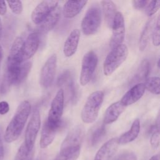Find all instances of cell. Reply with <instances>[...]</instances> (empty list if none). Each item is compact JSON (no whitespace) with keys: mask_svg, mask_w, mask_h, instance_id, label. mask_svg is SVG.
I'll return each instance as SVG.
<instances>
[{"mask_svg":"<svg viewBox=\"0 0 160 160\" xmlns=\"http://www.w3.org/2000/svg\"><path fill=\"white\" fill-rule=\"evenodd\" d=\"M119 160H137L136 154L132 152H125L119 157Z\"/></svg>","mask_w":160,"mask_h":160,"instance_id":"36","label":"cell"},{"mask_svg":"<svg viewBox=\"0 0 160 160\" xmlns=\"http://www.w3.org/2000/svg\"><path fill=\"white\" fill-rule=\"evenodd\" d=\"M144 84L141 82L132 86L119 101L124 106H128L137 102L143 96L145 92Z\"/></svg>","mask_w":160,"mask_h":160,"instance_id":"15","label":"cell"},{"mask_svg":"<svg viewBox=\"0 0 160 160\" xmlns=\"http://www.w3.org/2000/svg\"><path fill=\"white\" fill-rule=\"evenodd\" d=\"M80 38V31L78 29L72 30L66 40L63 46V53L66 57H71L76 52Z\"/></svg>","mask_w":160,"mask_h":160,"instance_id":"17","label":"cell"},{"mask_svg":"<svg viewBox=\"0 0 160 160\" xmlns=\"http://www.w3.org/2000/svg\"><path fill=\"white\" fill-rule=\"evenodd\" d=\"M119 146L118 138H112L104 143L97 151L94 160H110Z\"/></svg>","mask_w":160,"mask_h":160,"instance_id":"14","label":"cell"},{"mask_svg":"<svg viewBox=\"0 0 160 160\" xmlns=\"http://www.w3.org/2000/svg\"><path fill=\"white\" fill-rule=\"evenodd\" d=\"M81 151V147L68 148L60 149L54 160H76Z\"/></svg>","mask_w":160,"mask_h":160,"instance_id":"25","label":"cell"},{"mask_svg":"<svg viewBox=\"0 0 160 160\" xmlns=\"http://www.w3.org/2000/svg\"><path fill=\"white\" fill-rule=\"evenodd\" d=\"M8 4L11 11L14 14L16 15H19L21 14L23 9V7H22V2L21 1H8Z\"/></svg>","mask_w":160,"mask_h":160,"instance_id":"33","label":"cell"},{"mask_svg":"<svg viewBox=\"0 0 160 160\" xmlns=\"http://www.w3.org/2000/svg\"><path fill=\"white\" fill-rule=\"evenodd\" d=\"M149 160H159L158 154H155V155L152 156L151 158H150V159Z\"/></svg>","mask_w":160,"mask_h":160,"instance_id":"42","label":"cell"},{"mask_svg":"<svg viewBox=\"0 0 160 160\" xmlns=\"http://www.w3.org/2000/svg\"><path fill=\"white\" fill-rule=\"evenodd\" d=\"M160 24H159V17L158 16L155 22L154 26L152 32V41L154 46H158L160 43Z\"/></svg>","mask_w":160,"mask_h":160,"instance_id":"31","label":"cell"},{"mask_svg":"<svg viewBox=\"0 0 160 160\" xmlns=\"http://www.w3.org/2000/svg\"><path fill=\"white\" fill-rule=\"evenodd\" d=\"M145 88L154 94H159V78L158 76H151L148 78L145 81Z\"/></svg>","mask_w":160,"mask_h":160,"instance_id":"28","label":"cell"},{"mask_svg":"<svg viewBox=\"0 0 160 160\" xmlns=\"http://www.w3.org/2000/svg\"><path fill=\"white\" fill-rule=\"evenodd\" d=\"M104 97L102 91H96L88 96L81 113V119L84 123H92L97 119Z\"/></svg>","mask_w":160,"mask_h":160,"instance_id":"2","label":"cell"},{"mask_svg":"<svg viewBox=\"0 0 160 160\" xmlns=\"http://www.w3.org/2000/svg\"><path fill=\"white\" fill-rule=\"evenodd\" d=\"M68 84L69 93L71 94V101L72 102H74L76 99V89H75V87H74V81H73V80L71 78L68 81Z\"/></svg>","mask_w":160,"mask_h":160,"instance_id":"35","label":"cell"},{"mask_svg":"<svg viewBox=\"0 0 160 160\" xmlns=\"http://www.w3.org/2000/svg\"><path fill=\"white\" fill-rule=\"evenodd\" d=\"M129 51L127 46L121 44L111 49L103 63V72L108 76L111 75L126 59Z\"/></svg>","mask_w":160,"mask_h":160,"instance_id":"3","label":"cell"},{"mask_svg":"<svg viewBox=\"0 0 160 160\" xmlns=\"http://www.w3.org/2000/svg\"><path fill=\"white\" fill-rule=\"evenodd\" d=\"M1 35H2V22L0 19V39L1 38Z\"/></svg>","mask_w":160,"mask_h":160,"instance_id":"43","label":"cell"},{"mask_svg":"<svg viewBox=\"0 0 160 160\" xmlns=\"http://www.w3.org/2000/svg\"><path fill=\"white\" fill-rule=\"evenodd\" d=\"M150 133L151 134L150 138V144L154 149H156L159 146L160 141V135L158 127L157 126H152L151 129Z\"/></svg>","mask_w":160,"mask_h":160,"instance_id":"29","label":"cell"},{"mask_svg":"<svg viewBox=\"0 0 160 160\" xmlns=\"http://www.w3.org/2000/svg\"><path fill=\"white\" fill-rule=\"evenodd\" d=\"M34 149H28L23 142L19 148L14 157V160H32L34 154Z\"/></svg>","mask_w":160,"mask_h":160,"instance_id":"27","label":"cell"},{"mask_svg":"<svg viewBox=\"0 0 160 160\" xmlns=\"http://www.w3.org/2000/svg\"><path fill=\"white\" fill-rule=\"evenodd\" d=\"M148 1L146 0H134L132 1V6L136 9H141L147 5Z\"/></svg>","mask_w":160,"mask_h":160,"instance_id":"37","label":"cell"},{"mask_svg":"<svg viewBox=\"0 0 160 160\" xmlns=\"http://www.w3.org/2000/svg\"><path fill=\"white\" fill-rule=\"evenodd\" d=\"M139 131L140 121L137 118L134 120L131 128L118 138L119 144H126L133 141L138 136Z\"/></svg>","mask_w":160,"mask_h":160,"instance_id":"22","label":"cell"},{"mask_svg":"<svg viewBox=\"0 0 160 160\" xmlns=\"http://www.w3.org/2000/svg\"><path fill=\"white\" fill-rule=\"evenodd\" d=\"M31 67H32V62L30 61L26 62L21 65L19 76L18 81V83H17L18 84L21 83L26 79V78H27L28 74L31 71Z\"/></svg>","mask_w":160,"mask_h":160,"instance_id":"30","label":"cell"},{"mask_svg":"<svg viewBox=\"0 0 160 160\" xmlns=\"http://www.w3.org/2000/svg\"><path fill=\"white\" fill-rule=\"evenodd\" d=\"M84 135V130L82 126L77 125L74 126L70 130L62 141L60 149L68 148L81 147Z\"/></svg>","mask_w":160,"mask_h":160,"instance_id":"12","label":"cell"},{"mask_svg":"<svg viewBox=\"0 0 160 160\" xmlns=\"http://www.w3.org/2000/svg\"><path fill=\"white\" fill-rule=\"evenodd\" d=\"M40 113L39 110L36 109L34 110L31 116L25 131L24 142L26 147L29 149H34L37 135L40 129Z\"/></svg>","mask_w":160,"mask_h":160,"instance_id":"8","label":"cell"},{"mask_svg":"<svg viewBox=\"0 0 160 160\" xmlns=\"http://www.w3.org/2000/svg\"><path fill=\"white\" fill-rule=\"evenodd\" d=\"M98 56L93 51H89L83 56L79 77L80 84L84 86L91 81L98 64Z\"/></svg>","mask_w":160,"mask_h":160,"instance_id":"6","label":"cell"},{"mask_svg":"<svg viewBox=\"0 0 160 160\" xmlns=\"http://www.w3.org/2000/svg\"><path fill=\"white\" fill-rule=\"evenodd\" d=\"M31 109V106L28 101H23L19 104L6 128L4 139L6 142H12L19 138L30 114Z\"/></svg>","mask_w":160,"mask_h":160,"instance_id":"1","label":"cell"},{"mask_svg":"<svg viewBox=\"0 0 160 160\" xmlns=\"http://www.w3.org/2000/svg\"><path fill=\"white\" fill-rule=\"evenodd\" d=\"M105 124H102L98 126L91 133L89 138V143L92 146L98 144L106 134Z\"/></svg>","mask_w":160,"mask_h":160,"instance_id":"26","label":"cell"},{"mask_svg":"<svg viewBox=\"0 0 160 160\" xmlns=\"http://www.w3.org/2000/svg\"><path fill=\"white\" fill-rule=\"evenodd\" d=\"M101 4L106 24L109 28H111L114 18L117 12L116 5L113 1L106 0L101 1Z\"/></svg>","mask_w":160,"mask_h":160,"instance_id":"24","label":"cell"},{"mask_svg":"<svg viewBox=\"0 0 160 160\" xmlns=\"http://www.w3.org/2000/svg\"><path fill=\"white\" fill-rule=\"evenodd\" d=\"M87 1H68L62 8V14L66 18L71 19L77 16L87 4Z\"/></svg>","mask_w":160,"mask_h":160,"instance_id":"20","label":"cell"},{"mask_svg":"<svg viewBox=\"0 0 160 160\" xmlns=\"http://www.w3.org/2000/svg\"><path fill=\"white\" fill-rule=\"evenodd\" d=\"M59 128L60 127L59 126L49 123L47 120L44 121L42 126L39 141V145L42 149L47 148L52 142Z\"/></svg>","mask_w":160,"mask_h":160,"instance_id":"16","label":"cell"},{"mask_svg":"<svg viewBox=\"0 0 160 160\" xmlns=\"http://www.w3.org/2000/svg\"><path fill=\"white\" fill-rule=\"evenodd\" d=\"M2 49L1 46H0V77H1V61H2Z\"/></svg>","mask_w":160,"mask_h":160,"instance_id":"41","label":"cell"},{"mask_svg":"<svg viewBox=\"0 0 160 160\" xmlns=\"http://www.w3.org/2000/svg\"><path fill=\"white\" fill-rule=\"evenodd\" d=\"M61 16V9L58 5L39 24V30L42 33H47L52 30L58 23Z\"/></svg>","mask_w":160,"mask_h":160,"instance_id":"18","label":"cell"},{"mask_svg":"<svg viewBox=\"0 0 160 160\" xmlns=\"http://www.w3.org/2000/svg\"><path fill=\"white\" fill-rule=\"evenodd\" d=\"M9 111V106L8 102L2 101L0 102V114L4 115L8 113Z\"/></svg>","mask_w":160,"mask_h":160,"instance_id":"38","label":"cell"},{"mask_svg":"<svg viewBox=\"0 0 160 160\" xmlns=\"http://www.w3.org/2000/svg\"><path fill=\"white\" fill-rule=\"evenodd\" d=\"M159 1H151L150 2H149L146 8V14L148 16L151 17L152 15H154L159 9Z\"/></svg>","mask_w":160,"mask_h":160,"instance_id":"32","label":"cell"},{"mask_svg":"<svg viewBox=\"0 0 160 160\" xmlns=\"http://www.w3.org/2000/svg\"><path fill=\"white\" fill-rule=\"evenodd\" d=\"M149 72V62L148 59H144L138 66L136 72L129 81V86H134L146 81Z\"/></svg>","mask_w":160,"mask_h":160,"instance_id":"21","label":"cell"},{"mask_svg":"<svg viewBox=\"0 0 160 160\" xmlns=\"http://www.w3.org/2000/svg\"><path fill=\"white\" fill-rule=\"evenodd\" d=\"M23 39L21 37H17L13 41L9 56L7 59L6 72L9 76L18 77L22 62V46Z\"/></svg>","mask_w":160,"mask_h":160,"instance_id":"4","label":"cell"},{"mask_svg":"<svg viewBox=\"0 0 160 160\" xmlns=\"http://www.w3.org/2000/svg\"><path fill=\"white\" fill-rule=\"evenodd\" d=\"M71 78V72L69 71L66 70L64 71L58 78V84L59 86H61L64 84L65 82H68L69 79Z\"/></svg>","mask_w":160,"mask_h":160,"instance_id":"34","label":"cell"},{"mask_svg":"<svg viewBox=\"0 0 160 160\" xmlns=\"http://www.w3.org/2000/svg\"><path fill=\"white\" fill-rule=\"evenodd\" d=\"M64 109V91L62 88L59 89L52 100L51 107L48 112L47 121L54 126H61V117Z\"/></svg>","mask_w":160,"mask_h":160,"instance_id":"7","label":"cell"},{"mask_svg":"<svg viewBox=\"0 0 160 160\" xmlns=\"http://www.w3.org/2000/svg\"><path fill=\"white\" fill-rule=\"evenodd\" d=\"M39 45V37L37 32L30 33L23 42L22 46V61L32 58L37 51Z\"/></svg>","mask_w":160,"mask_h":160,"instance_id":"13","label":"cell"},{"mask_svg":"<svg viewBox=\"0 0 160 160\" xmlns=\"http://www.w3.org/2000/svg\"><path fill=\"white\" fill-rule=\"evenodd\" d=\"M57 56L51 55L45 62L40 73V84L44 88H48L52 84L56 73Z\"/></svg>","mask_w":160,"mask_h":160,"instance_id":"10","label":"cell"},{"mask_svg":"<svg viewBox=\"0 0 160 160\" xmlns=\"http://www.w3.org/2000/svg\"><path fill=\"white\" fill-rule=\"evenodd\" d=\"M154 18H151L144 25L139 39V49L143 51L147 47L155 24Z\"/></svg>","mask_w":160,"mask_h":160,"instance_id":"23","label":"cell"},{"mask_svg":"<svg viewBox=\"0 0 160 160\" xmlns=\"http://www.w3.org/2000/svg\"><path fill=\"white\" fill-rule=\"evenodd\" d=\"M4 156V145L1 138V135L0 133V160H3Z\"/></svg>","mask_w":160,"mask_h":160,"instance_id":"40","label":"cell"},{"mask_svg":"<svg viewBox=\"0 0 160 160\" xmlns=\"http://www.w3.org/2000/svg\"><path fill=\"white\" fill-rule=\"evenodd\" d=\"M112 33L110 39L109 46L111 49L122 44L125 36L124 19L122 14L118 11L113 20Z\"/></svg>","mask_w":160,"mask_h":160,"instance_id":"9","label":"cell"},{"mask_svg":"<svg viewBox=\"0 0 160 160\" xmlns=\"http://www.w3.org/2000/svg\"><path fill=\"white\" fill-rule=\"evenodd\" d=\"M101 22V11L98 4H92L87 10L81 21V29L87 36L95 34Z\"/></svg>","mask_w":160,"mask_h":160,"instance_id":"5","label":"cell"},{"mask_svg":"<svg viewBox=\"0 0 160 160\" xmlns=\"http://www.w3.org/2000/svg\"><path fill=\"white\" fill-rule=\"evenodd\" d=\"M58 5L57 1H43L38 4L31 13V20L35 24H39L49 13Z\"/></svg>","mask_w":160,"mask_h":160,"instance_id":"11","label":"cell"},{"mask_svg":"<svg viewBox=\"0 0 160 160\" xmlns=\"http://www.w3.org/2000/svg\"><path fill=\"white\" fill-rule=\"evenodd\" d=\"M125 108L119 101L111 104L104 112V124H109L116 121L124 111Z\"/></svg>","mask_w":160,"mask_h":160,"instance_id":"19","label":"cell"},{"mask_svg":"<svg viewBox=\"0 0 160 160\" xmlns=\"http://www.w3.org/2000/svg\"><path fill=\"white\" fill-rule=\"evenodd\" d=\"M7 11V6L6 1H0V15L4 16Z\"/></svg>","mask_w":160,"mask_h":160,"instance_id":"39","label":"cell"}]
</instances>
